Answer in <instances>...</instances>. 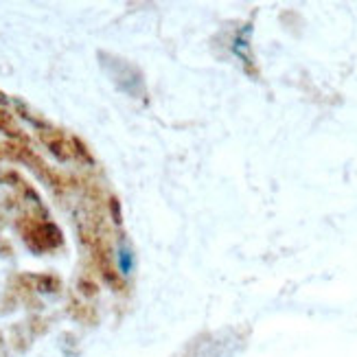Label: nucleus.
Here are the masks:
<instances>
[{
	"mask_svg": "<svg viewBox=\"0 0 357 357\" xmlns=\"http://www.w3.org/2000/svg\"><path fill=\"white\" fill-rule=\"evenodd\" d=\"M20 230H22V237H24L26 245L31 248V250H36V252L53 250V248H57L61 243V232L51 222L26 220Z\"/></svg>",
	"mask_w": 357,
	"mask_h": 357,
	"instance_id": "nucleus-1",
	"label": "nucleus"
},
{
	"mask_svg": "<svg viewBox=\"0 0 357 357\" xmlns=\"http://www.w3.org/2000/svg\"><path fill=\"white\" fill-rule=\"evenodd\" d=\"M0 130H9V134H18V130H15L13 128V123H11V119L7 116V114H3V112H0Z\"/></svg>",
	"mask_w": 357,
	"mask_h": 357,
	"instance_id": "nucleus-2",
	"label": "nucleus"
}]
</instances>
